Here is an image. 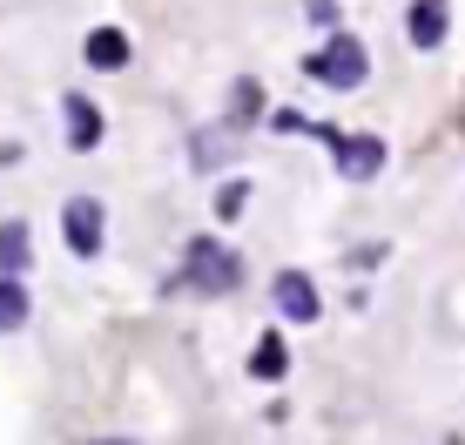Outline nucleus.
<instances>
[{
    "label": "nucleus",
    "mask_w": 465,
    "mask_h": 445,
    "mask_svg": "<svg viewBox=\"0 0 465 445\" xmlns=\"http://www.w3.org/2000/svg\"><path fill=\"white\" fill-rule=\"evenodd\" d=\"M183 291H196V297H230L236 283H243V257L236 250H223L216 236H196V243L183 250Z\"/></svg>",
    "instance_id": "nucleus-1"
},
{
    "label": "nucleus",
    "mask_w": 465,
    "mask_h": 445,
    "mask_svg": "<svg viewBox=\"0 0 465 445\" xmlns=\"http://www.w3.org/2000/svg\"><path fill=\"white\" fill-rule=\"evenodd\" d=\"M364 74H371V54H364V41H351V35H331L311 54V82H324V88H358Z\"/></svg>",
    "instance_id": "nucleus-2"
},
{
    "label": "nucleus",
    "mask_w": 465,
    "mask_h": 445,
    "mask_svg": "<svg viewBox=\"0 0 465 445\" xmlns=\"http://www.w3.org/2000/svg\"><path fill=\"white\" fill-rule=\"evenodd\" d=\"M61 236H68L74 257H102V236H108V210L94 196H68L61 210Z\"/></svg>",
    "instance_id": "nucleus-3"
},
{
    "label": "nucleus",
    "mask_w": 465,
    "mask_h": 445,
    "mask_svg": "<svg viewBox=\"0 0 465 445\" xmlns=\"http://www.w3.org/2000/svg\"><path fill=\"white\" fill-rule=\"evenodd\" d=\"M317 135L338 149V169H344V183H371L378 169H384V142L378 135H338V129H324L317 122Z\"/></svg>",
    "instance_id": "nucleus-4"
},
{
    "label": "nucleus",
    "mask_w": 465,
    "mask_h": 445,
    "mask_svg": "<svg viewBox=\"0 0 465 445\" xmlns=\"http://www.w3.org/2000/svg\"><path fill=\"white\" fill-rule=\"evenodd\" d=\"M270 297H277V311L291 317V324H311V317L324 311V297H317V283L303 277V270H277V283H270Z\"/></svg>",
    "instance_id": "nucleus-5"
},
{
    "label": "nucleus",
    "mask_w": 465,
    "mask_h": 445,
    "mask_svg": "<svg viewBox=\"0 0 465 445\" xmlns=\"http://www.w3.org/2000/svg\"><path fill=\"white\" fill-rule=\"evenodd\" d=\"M61 115H68V149H74V155H88L94 142H102V108H94L88 94H68V102H61Z\"/></svg>",
    "instance_id": "nucleus-6"
},
{
    "label": "nucleus",
    "mask_w": 465,
    "mask_h": 445,
    "mask_svg": "<svg viewBox=\"0 0 465 445\" xmlns=\"http://www.w3.org/2000/svg\"><path fill=\"white\" fill-rule=\"evenodd\" d=\"M405 35H411V47H439L445 41V0H411L405 7Z\"/></svg>",
    "instance_id": "nucleus-7"
},
{
    "label": "nucleus",
    "mask_w": 465,
    "mask_h": 445,
    "mask_svg": "<svg viewBox=\"0 0 465 445\" xmlns=\"http://www.w3.org/2000/svg\"><path fill=\"white\" fill-rule=\"evenodd\" d=\"M82 54H88V68H108V74H115V68H128V35H122V27H94Z\"/></svg>",
    "instance_id": "nucleus-8"
},
{
    "label": "nucleus",
    "mask_w": 465,
    "mask_h": 445,
    "mask_svg": "<svg viewBox=\"0 0 465 445\" xmlns=\"http://www.w3.org/2000/svg\"><path fill=\"white\" fill-rule=\"evenodd\" d=\"M283 371H291V351H283V338H256V351H250V378L277 385Z\"/></svg>",
    "instance_id": "nucleus-9"
},
{
    "label": "nucleus",
    "mask_w": 465,
    "mask_h": 445,
    "mask_svg": "<svg viewBox=\"0 0 465 445\" xmlns=\"http://www.w3.org/2000/svg\"><path fill=\"white\" fill-rule=\"evenodd\" d=\"M27 270V222H0V277Z\"/></svg>",
    "instance_id": "nucleus-10"
},
{
    "label": "nucleus",
    "mask_w": 465,
    "mask_h": 445,
    "mask_svg": "<svg viewBox=\"0 0 465 445\" xmlns=\"http://www.w3.org/2000/svg\"><path fill=\"white\" fill-rule=\"evenodd\" d=\"M27 324V291L14 277H0V338H7V331H21Z\"/></svg>",
    "instance_id": "nucleus-11"
},
{
    "label": "nucleus",
    "mask_w": 465,
    "mask_h": 445,
    "mask_svg": "<svg viewBox=\"0 0 465 445\" xmlns=\"http://www.w3.org/2000/svg\"><path fill=\"white\" fill-rule=\"evenodd\" d=\"M243 203H250V189H243V183H230V189H223V196H216V210H223V216H236V210H243Z\"/></svg>",
    "instance_id": "nucleus-12"
},
{
    "label": "nucleus",
    "mask_w": 465,
    "mask_h": 445,
    "mask_svg": "<svg viewBox=\"0 0 465 445\" xmlns=\"http://www.w3.org/2000/svg\"><path fill=\"white\" fill-rule=\"evenodd\" d=\"M94 445H135V439H94Z\"/></svg>",
    "instance_id": "nucleus-13"
}]
</instances>
